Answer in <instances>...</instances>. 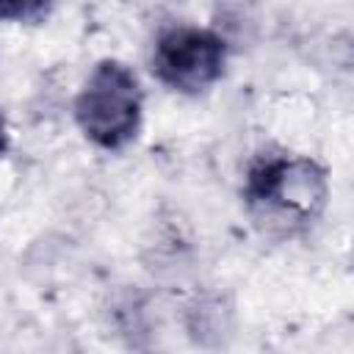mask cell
I'll return each mask as SVG.
<instances>
[{
  "label": "cell",
  "instance_id": "4",
  "mask_svg": "<svg viewBox=\"0 0 354 354\" xmlns=\"http://www.w3.org/2000/svg\"><path fill=\"white\" fill-rule=\"evenodd\" d=\"M50 0H0V19L6 22H33L44 17Z\"/></svg>",
  "mask_w": 354,
  "mask_h": 354
},
{
  "label": "cell",
  "instance_id": "2",
  "mask_svg": "<svg viewBox=\"0 0 354 354\" xmlns=\"http://www.w3.org/2000/svg\"><path fill=\"white\" fill-rule=\"evenodd\" d=\"M141 86L136 72L116 61H100L75 97V122L83 136L102 149H122L141 127Z\"/></svg>",
  "mask_w": 354,
  "mask_h": 354
},
{
  "label": "cell",
  "instance_id": "5",
  "mask_svg": "<svg viewBox=\"0 0 354 354\" xmlns=\"http://www.w3.org/2000/svg\"><path fill=\"white\" fill-rule=\"evenodd\" d=\"M8 152V127H6V116L0 113V158Z\"/></svg>",
  "mask_w": 354,
  "mask_h": 354
},
{
  "label": "cell",
  "instance_id": "3",
  "mask_svg": "<svg viewBox=\"0 0 354 354\" xmlns=\"http://www.w3.org/2000/svg\"><path fill=\"white\" fill-rule=\"evenodd\" d=\"M227 66V41L207 28L174 25L155 41L152 72L155 77L180 94L207 91Z\"/></svg>",
  "mask_w": 354,
  "mask_h": 354
},
{
  "label": "cell",
  "instance_id": "1",
  "mask_svg": "<svg viewBox=\"0 0 354 354\" xmlns=\"http://www.w3.org/2000/svg\"><path fill=\"white\" fill-rule=\"evenodd\" d=\"M326 199V171L313 158L263 152L246 169V210L254 227L271 238H293L313 227Z\"/></svg>",
  "mask_w": 354,
  "mask_h": 354
}]
</instances>
